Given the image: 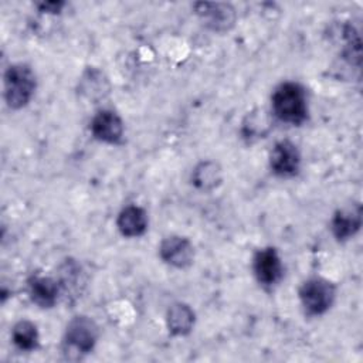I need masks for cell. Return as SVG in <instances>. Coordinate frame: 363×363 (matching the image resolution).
<instances>
[{
	"label": "cell",
	"instance_id": "cell-7",
	"mask_svg": "<svg viewBox=\"0 0 363 363\" xmlns=\"http://www.w3.org/2000/svg\"><path fill=\"white\" fill-rule=\"evenodd\" d=\"M159 255L167 265L184 269L193 264L194 247L186 237L170 235L160 242Z\"/></svg>",
	"mask_w": 363,
	"mask_h": 363
},
{
	"label": "cell",
	"instance_id": "cell-11",
	"mask_svg": "<svg viewBox=\"0 0 363 363\" xmlns=\"http://www.w3.org/2000/svg\"><path fill=\"white\" fill-rule=\"evenodd\" d=\"M28 294L31 301L40 308H52L58 301L61 288L54 278L34 275L28 279Z\"/></svg>",
	"mask_w": 363,
	"mask_h": 363
},
{
	"label": "cell",
	"instance_id": "cell-9",
	"mask_svg": "<svg viewBox=\"0 0 363 363\" xmlns=\"http://www.w3.org/2000/svg\"><path fill=\"white\" fill-rule=\"evenodd\" d=\"M89 129L96 140L115 145L121 142L125 126L122 118L116 112L111 109H102L92 118Z\"/></svg>",
	"mask_w": 363,
	"mask_h": 363
},
{
	"label": "cell",
	"instance_id": "cell-1",
	"mask_svg": "<svg viewBox=\"0 0 363 363\" xmlns=\"http://www.w3.org/2000/svg\"><path fill=\"white\" fill-rule=\"evenodd\" d=\"M272 112L285 123L302 125L308 118L306 92L298 82H282L272 94Z\"/></svg>",
	"mask_w": 363,
	"mask_h": 363
},
{
	"label": "cell",
	"instance_id": "cell-4",
	"mask_svg": "<svg viewBox=\"0 0 363 363\" xmlns=\"http://www.w3.org/2000/svg\"><path fill=\"white\" fill-rule=\"evenodd\" d=\"M98 335L96 323L89 316L78 315L68 322L64 333V343L68 350L78 354H86L95 347Z\"/></svg>",
	"mask_w": 363,
	"mask_h": 363
},
{
	"label": "cell",
	"instance_id": "cell-8",
	"mask_svg": "<svg viewBox=\"0 0 363 363\" xmlns=\"http://www.w3.org/2000/svg\"><path fill=\"white\" fill-rule=\"evenodd\" d=\"M269 167L279 177H292L299 172L301 153L291 140H279L269 153Z\"/></svg>",
	"mask_w": 363,
	"mask_h": 363
},
{
	"label": "cell",
	"instance_id": "cell-3",
	"mask_svg": "<svg viewBox=\"0 0 363 363\" xmlns=\"http://www.w3.org/2000/svg\"><path fill=\"white\" fill-rule=\"evenodd\" d=\"M299 299L309 315L319 316L330 309L336 298V286L320 277L306 279L299 288Z\"/></svg>",
	"mask_w": 363,
	"mask_h": 363
},
{
	"label": "cell",
	"instance_id": "cell-12",
	"mask_svg": "<svg viewBox=\"0 0 363 363\" xmlns=\"http://www.w3.org/2000/svg\"><path fill=\"white\" fill-rule=\"evenodd\" d=\"M116 227L123 237H140L147 230V214L136 204L126 206L118 214Z\"/></svg>",
	"mask_w": 363,
	"mask_h": 363
},
{
	"label": "cell",
	"instance_id": "cell-13",
	"mask_svg": "<svg viewBox=\"0 0 363 363\" xmlns=\"http://www.w3.org/2000/svg\"><path fill=\"white\" fill-rule=\"evenodd\" d=\"M194 312L187 303L176 302L167 309L166 325L169 332L174 336L189 335L194 326Z\"/></svg>",
	"mask_w": 363,
	"mask_h": 363
},
{
	"label": "cell",
	"instance_id": "cell-14",
	"mask_svg": "<svg viewBox=\"0 0 363 363\" xmlns=\"http://www.w3.org/2000/svg\"><path fill=\"white\" fill-rule=\"evenodd\" d=\"M223 180L221 167L213 160L200 162L191 172V183L201 191H210L216 189Z\"/></svg>",
	"mask_w": 363,
	"mask_h": 363
},
{
	"label": "cell",
	"instance_id": "cell-6",
	"mask_svg": "<svg viewBox=\"0 0 363 363\" xmlns=\"http://www.w3.org/2000/svg\"><path fill=\"white\" fill-rule=\"evenodd\" d=\"M194 13L213 31H227L235 23V10L228 3H194Z\"/></svg>",
	"mask_w": 363,
	"mask_h": 363
},
{
	"label": "cell",
	"instance_id": "cell-15",
	"mask_svg": "<svg viewBox=\"0 0 363 363\" xmlns=\"http://www.w3.org/2000/svg\"><path fill=\"white\" fill-rule=\"evenodd\" d=\"M11 340L17 349L24 352L35 350L38 346V329L31 320H18L11 330Z\"/></svg>",
	"mask_w": 363,
	"mask_h": 363
},
{
	"label": "cell",
	"instance_id": "cell-5",
	"mask_svg": "<svg viewBox=\"0 0 363 363\" xmlns=\"http://www.w3.org/2000/svg\"><path fill=\"white\" fill-rule=\"evenodd\" d=\"M252 271L257 281L265 286L272 288L277 285L284 274L282 261L274 247H265L255 252L252 259Z\"/></svg>",
	"mask_w": 363,
	"mask_h": 363
},
{
	"label": "cell",
	"instance_id": "cell-16",
	"mask_svg": "<svg viewBox=\"0 0 363 363\" xmlns=\"http://www.w3.org/2000/svg\"><path fill=\"white\" fill-rule=\"evenodd\" d=\"M35 7L38 9L40 13H45V14H60L62 11V9L65 7L64 1H55V0H50V1H40L35 3Z\"/></svg>",
	"mask_w": 363,
	"mask_h": 363
},
{
	"label": "cell",
	"instance_id": "cell-10",
	"mask_svg": "<svg viewBox=\"0 0 363 363\" xmlns=\"http://www.w3.org/2000/svg\"><path fill=\"white\" fill-rule=\"evenodd\" d=\"M362 227V206L352 204V207L340 208L333 214L330 221L332 234L337 241L352 238Z\"/></svg>",
	"mask_w": 363,
	"mask_h": 363
},
{
	"label": "cell",
	"instance_id": "cell-2",
	"mask_svg": "<svg viewBox=\"0 0 363 363\" xmlns=\"http://www.w3.org/2000/svg\"><path fill=\"white\" fill-rule=\"evenodd\" d=\"M37 86L34 71L27 64H13L4 72V99L11 109L24 108Z\"/></svg>",
	"mask_w": 363,
	"mask_h": 363
}]
</instances>
